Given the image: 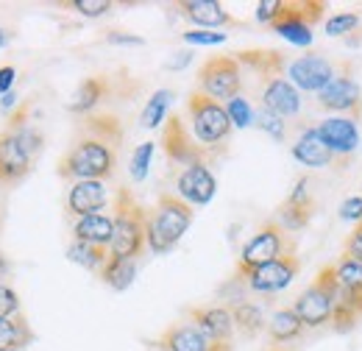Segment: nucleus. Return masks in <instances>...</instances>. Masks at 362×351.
I'll return each mask as SVG.
<instances>
[{"label": "nucleus", "mask_w": 362, "mask_h": 351, "mask_svg": "<svg viewBox=\"0 0 362 351\" xmlns=\"http://www.w3.org/2000/svg\"><path fill=\"white\" fill-rule=\"evenodd\" d=\"M117 168V148L92 137L81 134L73 148L62 156L59 162V176L64 181H109Z\"/></svg>", "instance_id": "1"}, {"label": "nucleus", "mask_w": 362, "mask_h": 351, "mask_svg": "<svg viewBox=\"0 0 362 351\" xmlns=\"http://www.w3.org/2000/svg\"><path fill=\"white\" fill-rule=\"evenodd\" d=\"M195 209L173 192H162L148 209V248L153 254H168L192 226Z\"/></svg>", "instance_id": "2"}, {"label": "nucleus", "mask_w": 362, "mask_h": 351, "mask_svg": "<svg viewBox=\"0 0 362 351\" xmlns=\"http://www.w3.org/2000/svg\"><path fill=\"white\" fill-rule=\"evenodd\" d=\"M115 240L109 251L123 260H136L148 248V209L134 198L129 187L115 195Z\"/></svg>", "instance_id": "3"}, {"label": "nucleus", "mask_w": 362, "mask_h": 351, "mask_svg": "<svg viewBox=\"0 0 362 351\" xmlns=\"http://www.w3.org/2000/svg\"><path fill=\"white\" fill-rule=\"evenodd\" d=\"M187 112H189V126H192V134L195 139L209 148V151H218L223 154L226 151V139L231 134V120H228L226 106L204 92H192L187 98Z\"/></svg>", "instance_id": "4"}, {"label": "nucleus", "mask_w": 362, "mask_h": 351, "mask_svg": "<svg viewBox=\"0 0 362 351\" xmlns=\"http://www.w3.org/2000/svg\"><path fill=\"white\" fill-rule=\"evenodd\" d=\"M287 254H296V243H293L290 231L279 220H268L243 246L240 263H237V279H245L251 270H257V267H262L268 263H276V260H281Z\"/></svg>", "instance_id": "5"}, {"label": "nucleus", "mask_w": 362, "mask_h": 351, "mask_svg": "<svg viewBox=\"0 0 362 351\" xmlns=\"http://www.w3.org/2000/svg\"><path fill=\"white\" fill-rule=\"evenodd\" d=\"M337 293H340V282H337L334 265H326V267L317 270L313 284L296 299L293 309L298 312V318H301V323L307 329H317L323 323H332V312H334Z\"/></svg>", "instance_id": "6"}, {"label": "nucleus", "mask_w": 362, "mask_h": 351, "mask_svg": "<svg viewBox=\"0 0 362 351\" xmlns=\"http://www.w3.org/2000/svg\"><path fill=\"white\" fill-rule=\"evenodd\" d=\"M323 3L320 0H296V3H281L279 17L271 23V28L287 42L310 47L313 45V25L323 17Z\"/></svg>", "instance_id": "7"}, {"label": "nucleus", "mask_w": 362, "mask_h": 351, "mask_svg": "<svg viewBox=\"0 0 362 351\" xmlns=\"http://www.w3.org/2000/svg\"><path fill=\"white\" fill-rule=\"evenodd\" d=\"M243 89V64L237 56H212L198 70V92L215 98V100H231Z\"/></svg>", "instance_id": "8"}, {"label": "nucleus", "mask_w": 362, "mask_h": 351, "mask_svg": "<svg viewBox=\"0 0 362 351\" xmlns=\"http://www.w3.org/2000/svg\"><path fill=\"white\" fill-rule=\"evenodd\" d=\"M162 148H165V154H168V159L173 165H184V168H189V165H209L212 159L221 156L218 151H209L198 139H192V134L187 132L181 115H170L165 120Z\"/></svg>", "instance_id": "9"}, {"label": "nucleus", "mask_w": 362, "mask_h": 351, "mask_svg": "<svg viewBox=\"0 0 362 351\" xmlns=\"http://www.w3.org/2000/svg\"><path fill=\"white\" fill-rule=\"evenodd\" d=\"M317 103H320V109L343 112V117H351L354 123L362 117V89L349 73L334 76L326 87L320 89L317 92Z\"/></svg>", "instance_id": "10"}, {"label": "nucleus", "mask_w": 362, "mask_h": 351, "mask_svg": "<svg viewBox=\"0 0 362 351\" xmlns=\"http://www.w3.org/2000/svg\"><path fill=\"white\" fill-rule=\"evenodd\" d=\"M301 270V260L296 254H287L276 263H268L257 270H251L245 279H237V282H245L248 290L254 293H262V296H271V293H279L284 287H290V282L298 276Z\"/></svg>", "instance_id": "11"}, {"label": "nucleus", "mask_w": 362, "mask_h": 351, "mask_svg": "<svg viewBox=\"0 0 362 351\" xmlns=\"http://www.w3.org/2000/svg\"><path fill=\"white\" fill-rule=\"evenodd\" d=\"M287 76H290V84L296 89H304V92H320L332 79H334V64L323 56V53H304L301 59H296L290 67H287Z\"/></svg>", "instance_id": "12"}, {"label": "nucleus", "mask_w": 362, "mask_h": 351, "mask_svg": "<svg viewBox=\"0 0 362 351\" xmlns=\"http://www.w3.org/2000/svg\"><path fill=\"white\" fill-rule=\"evenodd\" d=\"M34 156L23 145L17 132H0V184H17L31 173Z\"/></svg>", "instance_id": "13"}, {"label": "nucleus", "mask_w": 362, "mask_h": 351, "mask_svg": "<svg viewBox=\"0 0 362 351\" xmlns=\"http://www.w3.org/2000/svg\"><path fill=\"white\" fill-rule=\"evenodd\" d=\"M176 192L179 198H184L189 207H204L215 198L218 192V181L215 173L206 165H189L181 168V173L176 176Z\"/></svg>", "instance_id": "14"}, {"label": "nucleus", "mask_w": 362, "mask_h": 351, "mask_svg": "<svg viewBox=\"0 0 362 351\" xmlns=\"http://www.w3.org/2000/svg\"><path fill=\"white\" fill-rule=\"evenodd\" d=\"M313 212H315V201H313V192H310V176H301L296 181L293 192L287 195V201L279 207V223L287 231H298L310 223Z\"/></svg>", "instance_id": "15"}, {"label": "nucleus", "mask_w": 362, "mask_h": 351, "mask_svg": "<svg viewBox=\"0 0 362 351\" xmlns=\"http://www.w3.org/2000/svg\"><path fill=\"white\" fill-rule=\"evenodd\" d=\"M317 132L323 137V142L329 145V151L337 156V159H349L357 145H360V132H357V123L351 117H343V115H334V117H326Z\"/></svg>", "instance_id": "16"}, {"label": "nucleus", "mask_w": 362, "mask_h": 351, "mask_svg": "<svg viewBox=\"0 0 362 351\" xmlns=\"http://www.w3.org/2000/svg\"><path fill=\"white\" fill-rule=\"evenodd\" d=\"M106 181H73L67 190V212L73 218H90L106 209Z\"/></svg>", "instance_id": "17"}, {"label": "nucleus", "mask_w": 362, "mask_h": 351, "mask_svg": "<svg viewBox=\"0 0 362 351\" xmlns=\"http://www.w3.org/2000/svg\"><path fill=\"white\" fill-rule=\"evenodd\" d=\"M189 321L212 340V343H231L234 335V318L228 307H192L189 309Z\"/></svg>", "instance_id": "18"}, {"label": "nucleus", "mask_w": 362, "mask_h": 351, "mask_svg": "<svg viewBox=\"0 0 362 351\" xmlns=\"http://www.w3.org/2000/svg\"><path fill=\"white\" fill-rule=\"evenodd\" d=\"M179 14L184 20L204 25V28H223V25H237V20L226 11L223 3L218 0H181L176 3Z\"/></svg>", "instance_id": "19"}, {"label": "nucleus", "mask_w": 362, "mask_h": 351, "mask_svg": "<svg viewBox=\"0 0 362 351\" xmlns=\"http://www.w3.org/2000/svg\"><path fill=\"white\" fill-rule=\"evenodd\" d=\"M165 351H209L212 340L192 323V321H179L165 329V335L153 343Z\"/></svg>", "instance_id": "20"}, {"label": "nucleus", "mask_w": 362, "mask_h": 351, "mask_svg": "<svg viewBox=\"0 0 362 351\" xmlns=\"http://www.w3.org/2000/svg\"><path fill=\"white\" fill-rule=\"evenodd\" d=\"M262 106L279 117H296L301 112V92L290 84V79H273L262 84Z\"/></svg>", "instance_id": "21"}, {"label": "nucleus", "mask_w": 362, "mask_h": 351, "mask_svg": "<svg viewBox=\"0 0 362 351\" xmlns=\"http://www.w3.org/2000/svg\"><path fill=\"white\" fill-rule=\"evenodd\" d=\"M293 156L296 162H301L304 168H326L334 165V154L329 151V145L323 142V137L317 129H304L293 142Z\"/></svg>", "instance_id": "22"}, {"label": "nucleus", "mask_w": 362, "mask_h": 351, "mask_svg": "<svg viewBox=\"0 0 362 351\" xmlns=\"http://www.w3.org/2000/svg\"><path fill=\"white\" fill-rule=\"evenodd\" d=\"M237 62L251 67L262 84H268L273 79H284V67H287V59L281 50H240Z\"/></svg>", "instance_id": "23"}, {"label": "nucleus", "mask_w": 362, "mask_h": 351, "mask_svg": "<svg viewBox=\"0 0 362 351\" xmlns=\"http://www.w3.org/2000/svg\"><path fill=\"white\" fill-rule=\"evenodd\" d=\"M73 240L109 248L112 240H115V218L106 215V212H98V215H90V218H78L73 223Z\"/></svg>", "instance_id": "24"}, {"label": "nucleus", "mask_w": 362, "mask_h": 351, "mask_svg": "<svg viewBox=\"0 0 362 351\" xmlns=\"http://www.w3.org/2000/svg\"><path fill=\"white\" fill-rule=\"evenodd\" d=\"M362 321V290L357 287H340L334 312H332V329L349 332Z\"/></svg>", "instance_id": "25"}, {"label": "nucleus", "mask_w": 362, "mask_h": 351, "mask_svg": "<svg viewBox=\"0 0 362 351\" xmlns=\"http://www.w3.org/2000/svg\"><path fill=\"white\" fill-rule=\"evenodd\" d=\"M109 79L106 76H90V79H84L78 89H76V95H73V100H70V112L73 115H92V109L98 106V103H103L106 98H109Z\"/></svg>", "instance_id": "26"}, {"label": "nucleus", "mask_w": 362, "mask_h": 351, "mask_svg": "<svg viewBox=\"0 0 362 351\" xmlns=\"http://www.w3.org/2000/svg\"><path fill=\"white\" fill-rule=\"evenodd\" d=\"M304 329H307V326L301 323L298 312L293 307L276 309L271 315V321H268V338H271L273 343H290V340L301 338Z\"/></svg>", "instance_id": "27"}, {"label": "nucleus", "mask_w": 362, "mask_h": 351, "mask_svg": "<svg viewBox=\"0 0 362 351\" xmlns=\"http://www.w3.org/2000/svg\"><path fill=\"white\" fill-rule=\"evenodd\" d=\"M34 340V332L23 312L11 318H0V349H25Z\"/></svg>", "instance_id": "28"}, {"label": "nucleus", "mask_w": 362, "mask_h": 351, "mask_svg": "<svg viewBox=\"0 0 362 351\" xmlns=\"http://www.w3.org/2000/svg\"><path fill=\"white\" fill-rule=\"evenodd\" d=\"M98 276L112 290H126V287H132V282H134L136 276V260H123V257H115L112 254L109 263L100 267Z\"/></svg>", "instance_id": "29"}, {"label": "nucleus", "mask_w": 362, "mask_h": 351, "mask_svg": "<svg viewBox=\"0 0 362 351\" xmlns=\"http://www.w3.org/2000/svg\"><path fill=\"white\" fill-rule=\"evenodd\" d=\"M81 129H84V134H92V137H98L115 148L123 145V123L115 115H87Z\"/></svg>", "instance_id": "30"}, {"label": "nucleus", "mask_w": 362, "mask_h": 351, "mask_svg": "<svg viewBox=\"0 0 362 351\" xmlns=\"http://www.w3.org/2000/svg\"><path fill=\"white\" fill-rule=\"evenodd\" d=\"M228 309H231V318H234V329H240L245 338H254V335H259L268 326L262 309L257 307V304H251V301H237L234 307Z\"/></svg>", "instance_id": "31"}, {"label": "nucleus", "mask_w": 362, "mask_h": 351, "mask_svg": "<svg viewBox=\"0 0 362 351\" xmlns=\"http://www.w3.org/2000/svg\"><path fill=\"white\" fill-rule=\"evenodd\" d=\"M109 257H112L109 248H103V246H90V243H78V240H73L70 248H67V260H70V263L81 265V267H87V270H95V273H100V267L109 263Z\"/></svg>", "instance_id": "32"}, {"label": "nucleus", "mask_w": 362, "mask_h": 351, "mask_svg": "<svg viewBox=\"0 0 362 351\" xmlns=\"http://www.w3.org/2000/svg\"><path fill=\"white\" fill-rule=\"evenodd\" d=\"M170 100H173V92H170V89H156V92L148 98V103H145V109H142V115H139V126H142V129H159V126L168 120V106H170Z\"/></svg>", "instance_id": "33"}, {"label": "nucleus", "mask_w": 362, "mask_h": 351, "mask_svg": "<svg viewBox=\"0 0 362 351\" xmlns=\"http://www.w3.org/2000/svg\"><path fill=\"white\" fill-rule=\"evenodd\" d=\"M334 273H337L340 287H357V290H362V260H354V257L343 254V260L334 265Z\"/></svg>", "instance_id": "34"}, {"label": "nucleus", "mask_w": 362, "mask_h": 351, "mask_svg": "<svg viewBox=\"0 0 362 351\" xmlns=\"http://www.w3.org/2000/svg\"><path fill=\"white\" fill-rule=\"evenodd\" d=\"M254 123H257L262 132L268 134V137H273L276 142L287 139V120H284V117H279V115H273L271 109H265V106H259V109H257Z\"/></svg>", "instance_id": "35"}, {"label": "nucleus", "mask_w": 362, "mask_h": 351, "mask_svg": "<svg viewBox=\"0 0 362 351\" xmlns=\"http://www.w3.org/2000/svg\"><path fill=\"white\" fill-rule=\"evenodd\" d=\"M153 142H142V145H136L134 154H132V165H129V171H132V178L134 181H142L148 171H151V156H153Z\"/></svg>", "instance_id": "36"}, {"label": "nucleus", "mask_w": 362, "mask_h": 351, "mask_svg": "<svg viewBox=\"0 0 362 351\" xmlns=\"http://www.w3.org/2000/svg\"><path fill=\"white\" fill-rule=\"evenodd\" d=\"M226 112H228V120H231V126H237V129H245V126H251V120H254L251 103H248L245 98H240V95L228 100Z\"/></svg>", "instance_id": "37"}, {"label": "nucleus", "mask_w": 362, "mask_h": 351, "mask_svg": "<svg viewBox=\"0 0 362 351\" xmlns=\"http://www.w3.org/2000/svg\"><path fill=\"white\" fill-rule=\"evenodd\" d=\"M357 23H360V17H357V14H349V11L334 14V17H329V20H326V34H329V37H343V34L354 31V28H357Z\"/></svg>", "instance_id": "38"}, {"label": "nucleus", "mask_w": 362, "mask_h": 351, "mask_svg": "<svg viewBox=\"0 0 362 351\" xmlns=\"http://www.w3.org/2000/svg\"><path fill=\"white\" fill-rule=\"evenodd\" d=\"M73 11H78L81 17H103L106 11H112L115 8V3L112 0H73V3H67Z\"/></svg>", "instance_id": "39"}, {"label": "nucleus", "mask_w": 362, "mask_h": 351, "mask_svg": "<svg viewBox=\"0 0 362 351\" xmlns=\"http://www.w3.org/2000/svg\"><path fill=\"white\" fill-rule=\"evenodd\" d=\"M17 312H20V296L8 284L0 282V318H11Z\"/></svg>", "instance_id": "40"}, {"label": "nucleus", "mask_w": 362, "mask_h": 351, "mask_svg": "<svg viewBox=\"0 0 362 351\" xmlns=\"http://www.w3.org/2000/svg\"><path fill=\"white\" fill-rule=\"evenodd\" d=\"M181 37H184V42H189V45H221V42H226V34H223V31H184Z\"/></svg>", "instance_id": "41"}, {"label": "nucleus", "mask_w": 362, "mask_h": 351, "mask_svg": "<svg viewBox=\"0 0 362 351\" xmlns=\"http://www.w3.org/2000/svg\"><path fill=\"white\" fill-rule=\"evenodd\" d=\"M340 218L362 223V195H351V198H346L340 204Z\"/></svg>", "instance_id": "42"}, {"label": "nucleus", "mask_w": 362, "mask_h": 351, "mask_svg": "<svg viewBox=\"0 0 362 351\" xmlns=\"http://www.w3.org/2000/svg\"><path fill=\"white\" fill-rule=\"evenodd\" d=\"M279 8H281V0H259L257 3V20L271 25L273 20L279 17Z\"/></svg>", "instance_id": "43"}, {"label": "nucleus", "mask_w": 362, "mask_h": 351, "mask_svg": "<svg viewBox=\"0 0 362 351\" xmlns=\"http://www.w3.org/2000/svg\"><path fill=\"white\" fill-rule=\"evenodd\" d=\"M346 254L354 260H362V223H357V229L351 231V237L346 243Z\"/></svg>", "instance_id": "44"}, {"label": "nucleus", "mask_w": 362, "mask_h": 351, "mask_svg": "<svg viewBox=\"0 0 362 351\" xmlns=\"http://www.w3.org/2000/svg\"><path fill=\"white\" fill-rule=\"evenodd\" d=\"M14 79H17V70L11 64L0 67V95H8L11 87H14Z\"/></svg>", "instance_id": "45"}, {"label": "nucleus", "mask_w": 362, "mask_h": 351, "mask_svg": "<svg viewBox=\"0 0 362 351\" xmlns=\"http://www.w3.org/2000/svg\"><path fill=\"white\" fill-rule=\"evenodd\" d=\"M106 40L115 45H142L139 37H132V34H120V31H109L106 34Z\"/></svg>", "instance_id": "46"}, {"label": "nucleus", "mask_w": 362, "mask_h": 351, "mask_svg": "<svg viewBox=\"0 0 362 351\" xmlns=\"http://www.w3.org/2000/svg\"><path fill=\"white\" fill-rule=\"evenodd\" d=\"M0 106H3V112H8V115H11V112H14L17 106H20V103H17V92L11 89L8 95H3V100H0Z\"/></svg>", "instance_id": "47"}, {"label": "nucleus", "mask_w": 362, "mask_h": 351, "mask_svg": "<svg viewBox=\"0 0 362 351\" xmlns=\"http://www.w3.org/2000/svg\"><path fill=\"white\" fill-rule=\"evenodd\" d=\"M189 59H192V56H189V53H181L179 59H173V62H170V64H168V67H170V70H179V67H184V64H187V62H189Z\"/></svg>", "instance_id": "48"}, {"label": "nucleus", "mask_w": 362, "mask_h": 351, "mask_svg": "<svg viewBox=\"0 0 362 351\" xmlns=\"http://www.w3.org/2000/svg\"><path fill=\"white\" fill-rule=\"evenodd\" d=\"M6 273H8V260H6V257H3V251H0V279H3Z\"/></svg>", "instance_id": "49"}, {"label": "nucleus", "mask_w": 362, "mask_h": 351, "mask_svg": "<svg viewBox=\"0 0 362 351\" xmlns=\"http://www.w3.org/2000/svg\"><path fill=\"white\" fill-rule=\"evenodd\" d=\"M8 40H11V34H8L6 28H0V47H6V45H8Z\"/></svg>", "instance_id": "50"}, {"label": "nucleus", "mask_w": 362, "mask_h": 351, "mask_svg": "<svg viewBox=\"0 0 362 351\" xmlns=\"http://www.w3.org/2000/svg\"><path fill=\"white\" fill-rule=\"evenodd\" d=\"M209 351H234V349H231V343H212Z\"/></svg>", "instance_id": "51"}, {"label": "nucleus", "mask_w": 362, "mask_h": 351, "mask_svg": "<svg viewBox=\"0 0 362 351\" xmlns=\"http://www.w3.org/2000/svg\"><path fill=\"white\" fill-rule=\"evenodd\" d=\"M0 351H20V349H0Z\"/></svg>", "instance_id": "52"}, {"label": "nucleus", "mask_w": 362, "mask_h": 351, "mask_svg": "<svg viewBox=\"0 0 362 351\" xmlns=\"http://www.w3.org/2000/svg\"><path fill=\"white\" fill-rule=\"evenodd\" d=\"M271 351H290V349H271Z\"/></svg>", "instance_id": "53"}, {"label": "nucleus", "mask_w": 362, "mask_h": 351, "mask_svg": "<svg viewBox=\"0 0 362 351\" xmlns=\"http://www.w3.org/2000/svg\"><path fill=\"white\" fill-rule=\"evenodd\" d=\"M156 351H165V349H159V346H156Z\"/></svg>", "instance_id": "54"}]
</instances>
